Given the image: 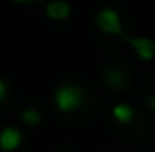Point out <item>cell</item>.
I'll return each instance as SVG.
<instances>
[{
	"label": "cell",
	"instance_id": "obj_9",
	"mask_svg": "<svg viewBox=\"0 0 155 152\" xmlns=\"http://www.w3.org/2000/svg\"><path fill=\"white\" fill-rule=\"evenodd\" d=\"M6 90H8V88H6V83H4V81L0 79V100H2V98L6 96Z\"/></svg>",
	"mask_w": 155,
	"mask_h": 152
},
{
	"label": "cell",
	"instance_id": "obj_4",
	"mask_svg": "<svg viewBox=\"0 0 155 152\" xmlns=\"http://www.w3.org/2000/svg\"><path fill=\"white\" fill-rule=\"evenodd\" d=\"M126 40L130 42V46L134 48V52L138 54V58H143V60L155 58V42L151 38H128L126 36Z\"/></svg>",
	"mask_w": 155,
	"mask_h": 152
},
{
	"label": "cell",
	"instance_id": "obj_6",
	"mask_svg": "<svg viewBox=\"0 0 155 152\" xmlns=\"http://www.w3.org/2000/svg\"><path fill=\"white\" fill-rule=\"evenodd\" d=\"M111 115H113V119L117 123H130L134 119V108L128 106V104H115L113 110H111Z\"/></svg>",
	"mask_w": 155,
	"mask_h": 152
},
{
	"label": "cell",
	"instance_id": "obj_7",
	"mask_svg": "<svg viewBox=\"0 0 155 152\" xmlns=\"http://www.w3.org/2000/svg\"><path fill=\"white\" fill-rule=\"evenodd\" d=\"M105 79H107V85L109 88H113V90H120V88H124L126 85V75L122 73V71H107L105 73Z\"/></svg>",
	"mask_w": 155,
	"mask_h": 152
},
{
	"label": "cell",
	"instance_id": "obj_3",
	"mask_svg": "<svg viewBox=\"0 0 155 152\" xmlns=\"http://www.w3.org/2000/svg\"><path fill=\"white\" fill-rule=\"evenodd\" d=\"M21 142H23V135H21V131L17 127H4L0 131V148L4 152L17 150L21 146Z\"/></svg>",
	"mask_w": 155,
	"mask_h": 152
},
{
	"label": "cell",
	"instance_id": "obj_1",
	"mask_svg": "<svg viewBox=\"0 0 155 152\" xmlns=\"http://www.w3.org/2000/svg\"><path fill=\"white\" fill-rule=\"evenodd\" d=\"M82 102H84V94H82V90L78 85H74V83H63V85H59L54 90V104L63 113L76 110Z\"/></svg>",
	"mask_w": 155,
	"mask_h": 152
},
{
	"label": "cell",
	"instance_id": "obj_10",
	"mask_svg": "<svg viewBox=\"0 0 155 152\" xmlns=\"http://www.w3.org/2000/svg\"><path fill=\"white\" fill-rule=\"evenodd\" d=\"M147 104H149V108H151V110L155 113V94H151V96L147 98Z\"/></svg>",
	"mask_w": 155,
	"mask_h": 152
},
{
	"label": "cell",
	"instance_id": "obj_11",
	"mask_svg": "<svg viewBox=\"0 0 155 152\" xmlns=\"http://www.w3.org/2000/svg\"><path fill=\"white\" fill-rule=\"evenodd\" d=\"M13 2H19V4H27V2H36V0H13Z\"/></svg>",
	"mask_w": 155,
	"mask_h": 152
},
{
	"label": "cell",
	"instance_id": "obj_8",
	"mask_svg": "<svg viewBox=\"0 0 155 152\" xmlns=\"http://www.w3.org/2000/svg\"><path fill=\"white\" fill-rule=\"evenodd\" d=\"M21 119H23L25 125H38V123L42 121V115H40L38 108H25L23 115H21Z\"/></svg>",
	"mask_w": 155,
	"mask_h": 152
},
{
	"label": "cell",
	"instance_id": "obj_2",
	"mask_svg": "<svg viewBox=\"0 0 155 152\" xmlns=\"http://www.w3.org/2000/svg\"><path fill=\"white\" fill-rule=\"evenodd\" d=\"M97 25L99 29L107 36H124V25H122V17L115 8H101L97 13Z\"/></svg>",
	"mask_w": 155,
	"mask_h": 152
},
{
	"label": "cell",
	"instance_id": "obj_5",
	"mask_svg": "<svg viewBox=\"0 0 155 152\" xmlns=\"http://www.w3.org/2000/svg\"><path fill=\"white\" fill-rule=\"evenodd\" d=\"M71 15V6L65 0H51L46 2V17L52 21H65Z\"/></svg>",
	"mask_w": 155,
	"mask_h": 152
}]
</instances>
